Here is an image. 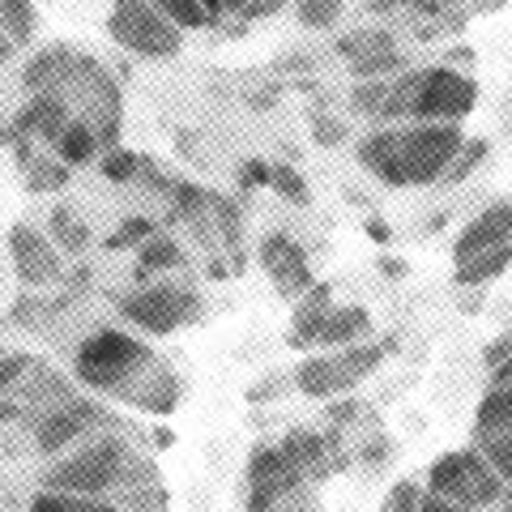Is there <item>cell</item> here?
Here are the masks:
<instances>
[{
    "label": "cell",
    "mask_w": 512,
    "mask_h": 512,
    "mask_svg": "<svg viewBox=\"0 0 512 512\" xmlns=\"http://www.w3.org/2000/svg\"><path fill=\"white\" fill-rule=\"evenodd\" d=\"M150 235H158V222L146 218V214H133V218H124L120 227L107 235V248L111 252H124V248H133V244H146Z\"/></svg>",
    "instance_id": "cell-29"
},
{
    "label": "cell",
    "mask_w": 512,
    "mask_h": 512,
    "mask_svg": "<svg viewBox=\"0 0 512 512\" xmlns=\"http://www.w3.org/2000/svg\"><path fill=\"white\" fill-rule=\"evenodd\" d=\"M13 56H18V39H13L9 30H5V22H0V69H5Z\"/></svg>",
    "instance_id": "cell-48"
},
{
    "label": "cell",
    "mask_w": 512,
    "mask_h": 512,
    "mask_svg": "<svg viewBox=\"0 0 512 512\" xmlns=\"http://www.w3.org/2000/svg\"><path fill=\"white\" fill-rule=\"evenodd\" d=\"M107 35L141 60H171L184 47V30L154 0H111Z\"/></svg>",
    "instance_id": "cell-6"
},
{
    "label": "cell",
    "mask_w": 512,
    "mask_h": 512,
    "mask_svg": "<svg viewBox=\"0 0 512 512\" xmlns=\"http://www.w3.org/2000/svg\"><path fill=\"white\" fill-rule=\"evenodd\" d=\"M9 256H13V274H18L26 286H47L64 278V261L52 235H43L30 222H18L9 227Z\"/></svg>",
    "instance_id": "cell-11"
},
{
    "label": "cell",
    "mask_w": 512,
    "mask_h": 512,
    "mask_svg": "<svg viewBox=\"0 0 512 512\" xmlns=\"http://www.w3.org/2000/svg\"><path fill=\"white\" fill-rule=\"evenodd\" d=\"M312 64H316V56H312V52H286V56L278 60V69L299 73V69H312Z\"/></svg>",
    "instance_id": "cell-45"
},
{
    "label": "cell",
    "mask_w": 512,
    "mask_h": 512,
    "mask_svg": "<svg viewBox=\"0 0 512 512\" xmlns=\"http://www.w3.org/2000/svg\"><path fill=\"white\" fill-rule=\"evenodd\" d=\"M393 47H397L393 30L367 26V30H355V35H342L338 43H333V52L350 64V60H363V56H376V52H393Z\"/></svg>",
    "instance_id": "cell-24"
},
{
    "label": "cell",
    "mask_w": 512,
    "mask_h": 512,
    "mask_svg": "<svg viewBox=\"0 0 512 512\" xmlns=\"http://www.w3.org/2000/svg\"><path fill=\"white\" fill-rule=\"evenodd\" d=\"M154 470L150 461L133 457V448L116 436H90L77 453L60 457L52 470L39 474V487L47 491H69V495H107L116 487L146 483Z\"/></svg>",
    "instance_id": "cell-2"
},
{
    "label": "cell",
    "mask_w": 512,
    "mask_h": 512,
    "mask_svg": "<svg viewBox=\"0 0 512 512\" xmlns=\"http://www.w3.org/2000/svg\"><path fill=\"white\" fill-rule=\"evenodd\" d=\"M0 419H18V406H13V402H0Z\"/></svg>",
    "instance_id": "cell-51"
},
{
    "label": "cell",
    "mask_w": 512,
    "mask_h": 512,
    "mask_svg": "<svg viewBox=\"0 0 512 512\" xmlns=\"http://www.w3.org/2000/svg\"><path fill=\"white\" fill-rule=\"evenodd\" d=\"M346 137H350V124H342L338 116H316L312 120V141H316V146L333 150V146H342Z\"/></svg>",
    "instance_id": "cell-36"
},
{
    "label": "cell",
    "mask_w": 512,
    "mask_h": 512,
    "mask_svg": "<svg viewBox=\"0 0 512 512\" xmlns=\"http://www.w3.org/2000/svg\"><path fill=\"white\" fill-rule=\"evenodd\" d=\"M282 376H274V380H261V384H252V389H248V402H274V393L282 389Z\"/></svg>",
    "instance_id": "cell-42"
},
{
    "label": "cell",
    "mask_w": 512,
    "mask_h": 512,
    "mask_svg": "<svg viewBox=\"0 0 512 512\" xmlns=\"http://www.w3.org/2000/svg\"><path fill=\"white\" fill-rule=\"evenodd\" d=\"M69 163H60V158H56V163H47V158H35V163H30L26 167V188L30 192H43V188H64V184H69Z\"/></svg>",
    "instance_id": "cell-30"
},
{
    "label": "cell",
    "mask_w": 512,
    "mask_h": 512,
    "mask_svg": "<svg viewBox=\"0 0 512 512\" xmlns=\"http://www.w3.org/2000/svg\"><path fill=\"white\" fill-rule=\"evenodd\" d=\"M436 5H440V9H453V5H461V0H436Z\"/></svg>",
    "instance_id": "cell-52"
},
{
    "label": "cell",
    "mask_w": 512,
    "mask_h": 512,
    "mask_svg": "<svg viewBox=\"0 0 512 512\" xmlns=\"http://www.w3.org/2000/svg\"><path fill=\"white\" fill-rule=\"evenodd\" d=\"M508 239H512V201H495L461 227V235L453 239V261H470L478 252L508 244Z\"/></svg>",
    "instance_id": "cell-12"
},
{
    "label": "cell",
    "mask_w": 512,
    "mask_h": 512,
    "mask_svg": "<svg viewBox=\"0 0 512 512\" xmlns=\"http://www.w3.org/2000/svg\"><path fill=\"white\" fill-rule=\"evenodd\" d=\"M363 231H367V239H376V244H389V239H393V227L384 218H376V214L363 222Z\"/></svg>",
    "instance_id": "cell-47"
},
{
    "label": "cell",
    "mask_w": 512,
    "mask_h": 512,
    "mask_svg": "<svg viewBox=\"0 0 512 512\" xmlns=\"http://www.w3.org/2000/svg\"><path fill=\"white\" fill-rule=\"evenodd\" d=\"M30 363H35L30 355H5V359H0V393L13 389V384L30 372Z\"/></svg>",
    "instance_id": "cell-38"
},
{
    "label": "cell",
    "mask_w": 512,
    "mask_h": 512,
    "mask_svg": "<svg viewBox=\"0 0 512 512\" xmlns=\"http://www.w3.org/2000/svg\"><path fill=\"white\" fill-rule=\"evenodd\" d=\"M269 184H274V167L265 158H244V167H239V192H256Z\"/></svg>",
    "instance_id": "cell-37"
},
{
    "label": "cell",
    "mask_w": 512,
    "mask_h": 512,
    "mask_svg": "<svg viewBox=\"0 0 512 512\" xmlns=\"http://www.w3.org/2000/svg\"><path fill=\"white\" fill-rule=\"evenodd\" d=\"M201 5L210 9L214 18L222 22V18H231V13H244V5H248V0H201Z\"/></svg>",
    "instance_id": "cell-44"
},
{
    "label": "cell",
    "mask_w": 512,
    "mask_h": 512,
    "mask_svg": "<svg viewBox=\"0 0 512 512\" xmlns=\"http://www.w3.org/2000/svg\"><path fill=\"white\" fill-rule=\"evenodd\" d=\"M389 99H393V77H367V82H359L355 94H350V111H355V116H363V120L384 124Z\"/></svg>",
    "instance_id": "cell-23"
},
{
    "label": "cell",
    "mask_w": 512,
    "mask_h": 512,
    "mask_svg": "<svg viewBox=\"0 0 512 512\" xmlns=\"http://www.w3.org/2000/svg\"><path fill=\"white\" fill-rule=\"evenodd\" d=\"M380 274L384 278H406V261H397V256H380Z\"/></svg>",
    "instance_id": "cell-50"
},
{
    "label": "cell",
    "mask_w": 512,
    "mask_h": 512,
    "mask_svg": "<svg viewBox=\"0 0 512 512\" xmlns=\"http://www.w3.org/2000/svg\"><path fill=\"white\" fill-rule=\"evenodd\" d=\"M256 265L269 274V282H274V291L286 299V303H295L303 299L316 286L312 278V261H308V252H303V244L295 235H286V231H269L261 235V244H256Z\"/></svg>",
    "instance_id": "cell-9"
},
{
    "label": "cell",
    "mask_w": 512,
    "mask_h": 512,
    "mask_svg": "<svg viewBox=\"0 0 512 512\" xmlns=\"http://www.w3.org/2000/svg\"><path fill=\"white\" fill-rule=\"evenodd\" d=\"M141 163H146L141 154L124 150V146H111V150H103V158H99V171H103L107 184H133L137 175H141Z\"/></svg>",
    "instance_id": "cell-28"
},
{
    "label": "cell",
    "mask_w": 512,
    "mask_h": 512,
    "mask_svg": "<svg viewBox=\"0 0 512 512\" xmlns=\"http://www.w3.org/2000/svg\"><path fill=\"white\" fill-rule=\"evenodd\" d=\"M466 141V128L453 120H419L410 128L384 124L359 141V167L389 188H427L444 180Z\"/></svg>",
    "instance_id": "cell-1"
},
{
    "label": "cell",
    "mask_w": 512,
    "mask_h": 512,
    "mask_svg": "<svg viewBox=\"0 0 512 512\" xmlns=\"http://www.w3.org/2000/svg\"><path fill=\"white\" fill-rule=\"evenodd\" d=\"M39 312H47L43 308V299H35V295H22L18 303H13V312H9V320H18V325H30Z\"/></svg>",
    "instance_id": "cell-40"
},
{
    "label": "cell",
    "mask_w": 512,
    "mask_h": 512,
    "mask_svg": "<svg viewBox=\"0 0 512 512\" xmlns=\"http://www.w3.org/2000/svg\"><path fill=\"white\" fill-rule=\"evenodd\" d=\"M427 487L414 483V478H402V483L389 487V500H384V512H419L423 508Z\"/></svg>",
    "instance_id": "cell-32"
},
{
    "label": "cell",
    "mask_w": 512,
    "mask_h": 512,
    "mask_svg": "<svg viewBox=\"0 0 512 512\" xmlns=\"http://www.w3.org/2000/svg\"><path fill=\"white\" fill-rule=\"evenodd\" d=\"M483 448V457L491 461V470L504 478V483H512V431H500V436H491L478 444Z\"/></svg>",
    "instance_id": "cell-33"
},
{
    "label": "cell",
    "mask_w": 512,
    "mask_h": 512,
    "mask_svg": "<svg viewBox=\"0 0 512 512\" xmlns=\"http://www.w3.org/2000/svg\"><path fill=\"white\" fill-rule=\"evenodd\" d=\"M419 512H474L470 504H461V500H448V495H436V491H427L423 495V508Z\"/></svg>",
    "instance_id": "cell-41"
},
{
    "label": "cell",
    "mask_w": 512,
    "mask_h": 512,
    "mask_svg": "<svg viewBox=\"0 0 512 512\" xmlns=\"http://www.w3.org/2000/svg\"><path fill=\"white\" fill-rule=\"evenodd\" d=\"M504 478L491 470V461L483 457V448H453V453H440L427 470V491L448 495V500H461L478 508H491L504 500Z\"/></svg>",
    "instance_id": "cell-7"
},
{
    "label": "cell",
    "mask_w": 512,
    "mask_h": 512,
    "mask_svg": "<svg viewBox=\"0 0 512 512\" xmlns=\"http://www.w3.org/2000/svg\"><path fill=\"white\" fill-rule=\"evenodd\" d=\"M47 235L56 239V248L60 252H86L90 248V227H86V218L77 214V210H69V205H52V214H47Z\"/></svg>",
    "instance_id": "cell-22"
},
{
    "label": "cell",
    "mask_w": 512,
    "mask_h": 512,
    "mask_svg": "<svg viewBox=\"0 0 512 512\" xmlns=\"http://www.w3.org/2000/svg\"><path fill=\"white\" fill-rule=\"evenodd\" d=\"M116 312L128 325L154 333V338H171L175 329H184L201 316V295L180 282H150V286H137V291L116 295Z\"/></svg>",
    "instance_id": "cell-8"
},
{
    "label": "cell",
    "mask_w": 512,
    "mask_h": 512,
    "mask_svg": "<svg viewBox=\"0 0 512 512\" xmlns=\"http://www.w3.org/2000/svg\"><path fill=\"white\" fill-rule=\"evenodd\" d=\"M154 5L158 9H163L167 13V18L175 22V26H180L184 30V35H188V30H210L218 18H214V13L210 9H205L201 5V0H154Z\"/></svg>",
    "instance_id": "cell-26"
},
{
    "label": "cell",
    "mask_w": 512,
    "mask_h": 512,
    "mask_svg": "<svg viewBox=\"0 0 512 512\" xmlns=\"http://www.w3.org/2000/svg\"><path fill=\"white\" fill-rule=\"evenodd\" d=\"M103 423V410L90 397H64L56 410H47L35 423V448L43 457H60L64 448H73L77 440H90L94 427Z\"/></svg>",
    "instance_id": "cell-10"
},
{
    "label": "cell",
    "mask_w": 512,
    "mask_h": 512,
    "mask_svg": "<svg viewBox=\"0 0 512 512\" xmlns=\"http://www.w3.org/2000/svg\"><path fill=\"white\" fill-rule=\"evenodd\" d=\"M389 355H393V342H350V346L320 350V355H308L295 367V389L303 397L329 402V397L350 393L367 376H376Z\"/></svg>",
    "instance_id": "cell-5"
},
{
    "label": "cell",
    "mask_w": 512,
    "mask_h": 512,
    "mask_svg": "<svg viewBox=\"0 0 512 512\" xmlns=\"http://www.w3.org/2000/svg\"><path fill=\"white\" fill-rule=\"evenodd\" d=\"M269 188H274L282 201H291V205H308V201H312L308 180H303V175H299L291 163H278V167H274V184H269Z\"/></svg>",
    "instance_id": "cell-31"
},
{
    "label": "cell",
    "mask_w": 512,
    "mask_h": 512,
    "mask_svg": "<svg viewBox=\"0 0 512 512\" xmlns=\"http://www.w3.org/2000/svg\"><path fill=\"white\" fill-rule=\"evenodd\" d=\"M333 312V286L329 282H316L308 295L295 299V312H291V333H286V346L291 350H308L316 346V333H320V320Z\"/></svg>",
    "instance_id": "cell-13"
},
{
    "label": "cell",
    "mask_w": 512,
    "mask_h": 512,
    "mask_svg": "<svg viewBox=\"0 0 512 512\" xmlns=\"http://www.w3.org/2000/svg\"><path fill=\"white\" fill-rule=\"evenodd\" d=\"M30 512H133L128 504H111V500H99V495H69V491H47L39 487L30 495Z\"/></svg>",
    "instance_id": "cell-18"
},
{
    "label": "cell",
    "mask_w": 512,
    "mask_h": 512,
    "mask_svg": "<svg viewBox=\"0 0 512 512\" xmlns=\"http://www.w3.org/2000/svg\"><path fill=\"white\" fill-rule=\"evenodd\" d=\"M150 350L141 346L133 333L124 329H99L77 346L73 355V376L86 384V389H99V393H120V397H133L137 393V380L150 376Z\"/></svg>",
    "instance_id": "cell-4"
},
{
    "label": "cell",
    "mask_w": 512,
    "mask_h": 512,
    "mask_svg": "<svg viewBox=\"0 0 512 512\" xmlns=\"http://www.w3.org/2000/svg\"><path fill=\"white\" fill-rule=\"evenodd\" d=\"M346 13V0H299L295 18L303 30H333Z\"/></svg>",
    "instance_id": "cell-27"
},
{
    "label": "cell",
    "mask_w": 512,
    "mask_h": 512,
    "mask_svg": "<svg viewBox=\"0 0 512 512\" xmlns=\"http://www.w3.org/2000/svg\"><path fill=\"white\" fill-rule=\"evenodd\" d=\"M478 107V82L453 64L431 69H406L393 82V99L384 111V124L397 120H453L461 124Z\"/></svg>",
    "instance_id": "cell-3"
},
{
    "label": "cell",
    "mask_w": 512,
    "mask_h": 512,
    "mask_svg": "<svg viewBox=\"0 0 512 512\" xmlns=\"http://www.w3.org/2000/svg\"><path fill=\"white\" fill-rule=\"evenodd\" d=\"M103 137H99V128H94L90 120H82L77 116L69 128L60 133V141H56V158L60 163H69V167H90V163H99L103 158Z\"/></svg>",
    "instance_id": "cell-16"
},
{
    "label": "cell",
    "mask_w": 512,
    "mask_h": 512,
    "mask_svg": "<svg viewBox=\"0 0 512 512\" xmlns=\"http://www.w3.org/2000/svg\"><path fill=\"white\" fill-rule=\"evenodd\" d=\"M500 431H512V384L491 380L474 410V444L500 436Z\"/></svg>",
    "instance_id": "cell-15"
},
{
    "label": "cell",
    "mask_w": 512,
    "mask_h": 512,
    "mask_svg": "<svg viewBox=\"0 0 512 512\" xmlns=\"http://www.w3.org/2000/svg\"><path fill=\"white\" fill-rule=\"evenodd\" d=\"M487 158V141H466V146H461V154L453 158V167H448V175L440 184H457V180H466V175L483 163Z\"/></svg>",
    "instance_id": "cell-34"
},
{
    "label": "cell",
    "mask_w": 512,
    "mask_h": 512,
    "mask_svg": "<svg viewBox=\"0 0 512 512\" xmlns=\"http://www.w3.org/2000/svg\"><path fill=\"white\" fill-rule=\"evenodd\" d=\"M286 5H291V0H248L239 18L244 22H265V18H274V13H282Z\"/></svg>",
    "instance_id": "cell-39"
},
{
    "label": "cell",
    "mask_w": 512,
    "mask_h": 512,
    "mask_svg": "<svg viewBox=\"0 0 512 512\" xmlns=\"http://www.w3.org/2000/svg\"><path fill=\"white\" fill-rule=\"evenodd\" d=\"M367 338H372V312L359 308V303H346V308H333L320 320L316 346L333 350V346H350V342H367Z\"/></svg>",
    "instance_id": "cell-14"
},
{
    "label": "cell",
    "mask_w": 512,
    "mask_h": 512,
    "mask_svg": "<svg viewBox=\"0 0 512 512\" xmlns=\"http://www.w3.org/2000/svg\"><path fill=\"white\" fill-rule=\"evenodd\" d=\"M128 402L141 410H154V414H171L180 406V376L167 372V367H154V376L146 384H137V393Z\"/></svg>",
    "instance_id": "cell-20"
},
{
    "label": "cell",
    "mask_w": 512,
    "mask_h": 512,
    "mask_svg": "<svg viewBox=\"0 0 512 512\" xmlns=\"http://www.w3.org/2000/svg\"><path fill=\"white\" fill-rule=\"evenodd\" d=\"M282 453L291 457V466H299L308 478H320V474H325V461H329V436H320V431H308V427L286 431Z\"/></svg>",
    "instance_id": "cell-17"
},
{
    "label": "cell",
    "mask_w": 512,
    "mask_h": 512,
    "mask_svg": "<svg viewBox=\"0 0 512 512\" xmlns=\"http://www.w3.org/2000/svg\"><path fill=\"white\" fill-rule=\"evenodd\" d=\"M184 265V248L175 244L171 235H150L137 252V282H150L158 274H171V269Z\"/></svg>",
    "instance_id": "cell-19"
},
{
    "label": "cell",
    "mask_w": 512,
    "mask_h": 512,
    "mask_svg": "<svg viewBox=\"0 0 512 512\" xmlns=\"http://www.w3.org/2000/svg\"><path fill=\"white\" fill-rule=\"evenodd\" d=\"M291 495L282 487H265V483H248V500H244V512H278Z\"/></svg>",
    "instance_id": "cell-35"
},
{
    "label": "cell",
    "mask_w": 512,
    "mask_h": 512,
    "mask_svg": "<svg viewBox=\"0 0 512 512\" xmlns=\"http://www.w3.org/2000/svg\"><path fill=\"white\" fill-rule=\"evenodd\" d=\"M0 22H5V30L13 39H18V47H26L30 39L39 35V9L35 0H0Z\"/></svg>",
    "instance_id": "cell-25"
},
{
    "label": "cell",
    "mask_w": 512,
    "mask_h": 512,
    "mask_svg": "<svg viewBox=\"0 0 512 512\" xmlns=\"http://www.w3.org/2000/svg\"><path fill=\"white\" fill-rule=\"evenodd\" d=\"M508 355H512V338H500V342H491V346L483 350V363H487V367H500Z\"/></svg>",
    "instance_id": "cell-46"
},
{
    "label": "cell",
    "mask_w": 512,
    "mask_h": 512,
    "mask_svg": "<svg viewBox=\"0 0 512 512\" xmlns=\"http://www.w3.org/2000/svg\"><path fill=\"white\" fill-rule=\"evenodd\" d=\"M325 414L333 423H342V419H355L359 414V402H333V406H325Z\"/></svg>",
    "instance_id": "cell-49"
},
{
    "label": "cell",
    "mask_w": 512,
    "mask_h": 512,
    "mask_svg": "<svg viewBox=\"0 0 512 512\" xmlns=\"http://www.w3.org/2000/svg\"><path fill=\"white\" fill-rule=\"evenodd\" d=\"M278 512H320V504L312 500V491H308V487H303V491H295V495H291V500H286V504H282Z\"/></svg>",
    "instance_id": "cell-43"
},
{
    "label": "cell",
    "mask_w": 512,
    "mask_h": 512,
    "mask_svg": "<svg viewBox=\"0 0 512 512\" xmlns=\"http://www.w3.org/2000/svg\"><path fill=\"white\" fill-rule=\"evenodd\" d=\"M508 265H512V239L500 248H487V252L470 256V261H457V286H483L491 278H500Z\"/></svg>",
    "instance_id": "cell-21"
}]
</instances>
